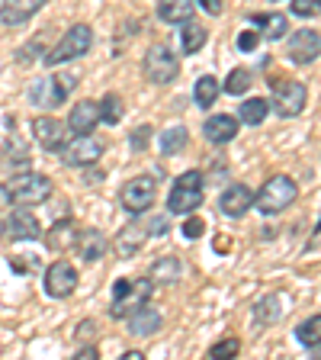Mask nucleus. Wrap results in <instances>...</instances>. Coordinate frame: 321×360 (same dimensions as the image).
<instances>
[{
    "label": "nucleus",
    "mask_w": 321,
    "mask_h": 360,
    "mask_svg": "<svg viewBox=\"0 0 321 360\" xmlns=\"http://www.w3.org/2000/svg\"><path fill=\"white\" fill-rule=\"evenodd\" d=\"M4 196L16 206H39L52 196V180L36 171H20L4 184Z\"/></svg>",
    "instance_id": "1"
},
{
    "label": "nucleus",
    "mask_w": 321,
    "mask_h": 360,
    "mask_svg": "<svg viewBox=\"0 0 321 360\" xmlns=\"http://www.w3.org/2000/svg\"><path fill=\"white\" fill-rule=\"evenodd\" d=\"M155 283L151 280H138V277H119L112 283V302H110V315L112 319H129L138 306L151 300Z\"/></svg>",
    "instance_id": "2"
},
{
    "label": "nucleus",
    "mask_w": 321,
    "mask_h": 360,
    "mask_svg": "<svg viewBox=\"0 0 321 360\" xmlns=\"http://www.w3.org/2000/svg\"><path fill=\"white\" fill-rule=\"evenodd\" d=\"M202 196H206V177H202V171H187L173 180V190L167 196V210L173 216H193L202 206Z\"/></svg>",
    "instance_id": "3"
},
{
    "label": "nucleus",
    "mask_w": 321,
    "mask_h": 360,
    "mask_svg": "<svg viewBox=\"0 0 321 360\" xmlns=\"http://www.w3.org/2000/svg\"><path fill=\"white\" fill-rule=\"evenodd\" d=\"M74 87H77V75H45L30 84V103L42 106V110H55V106L67 103Z\"/></svg>",
    "instance_id": "4"
},
{
    "label": "nucleus",
    "mask_w": 321,
    "mask_h": 360,
    "mask_svg": "<svg viewBox=\"0 0 321 360\" xmlns=\"http://www.w3.org/2000/svg\"><path fill=\"white\" fill-rule=\"evenodd\" d=\"M299 196V187H296V180L286 177V174H277V177H270L254 196V206L263 212V216H277V212L289 210L292 202Z\"/></svg>",
    "instance_id": "5"
},
{
    "label": "nucleus",
    "mask_w": 321,
    "mask_h": 360,
    "mask_svg": "<svg viewBox=\"0 0 321 360\" xmlns=\"http://www.w3.org/2000/svg\"><path fill=\"white\" fill-rule=\"evenodd\" d=\"M90 45H93V32H90V26H87V22H74V26H71V30L58 39V45H55V49H48V52L42 55V61L48 68H52V65H65V61H71V58L87 55Z\"/></svg>",
    "instance_id": "6"
},
{
    "label": "nucleus",
    "mask_w": 321,
    "mask_h": 360,
    "mask_svg": "<svg viewBox=\"0 0 321 360\" xmlns=\"http://www.w3.org/2000/svg\"><path fill=\"white\" fill-rule=\"evenodd\" d=\"M145 77H148L151 84H157V87H164V84L177 81L180 75V58L173 49H167V45H151L148 52H145Z\"/></svg>",
    "instance_id": "7"
},
{
    "label": "nucleus",
    "mask_w": 321,
    "mask_h": 360,
    "mask_svg": "<svg viewBox=\"0 0 321 360\" xmlns=\"http://www.w3.org/2000/svg\"><path fill=\"white\" fill-rule=\"evenodd\" d=\"M308 103V87L302 81H277L273 84V97L270 106L277 110L280 120H296Z\"/></svg>",
    "instance_id": "8"
},
{
    "label": "nucleus",
    "mask_w": 321,
    "mask_h": 360,
    "mask_svg": "<svg viewBox=\"0 0 321 360\" xmlns=\"http://www.w3.org/2000/svg\"><path fill=\"white\" fill-rule=\"evenodd\" d=\"M157 196V177H151V174H142V177H132L122 187L119 200H122V210L132 212V216H142V212L151 210V202H155Z\"/></svg>",
    "instance_id": "9"
},
{
    "label": "nucleus",
    "mask_w": 321,
    "mask_h": 360,
    "mask_svg": "<svg viewBox=\"0 0 321 360\" xmlns=\"http://www.w3.org/2000/svg\"><path fill=\"white\" fill-rule=\"evenodd\" d=\"M286 58L292 65H315L321 58V32L315 30H299L289 36V45H286Z\"/></svg>",
    "instance_id": "10"
},
{
    "label": "nucleus",
    "mask_w": 321,
    "mask_h": 360,
    "mask_svg": "<svg viewBox=\"0 0 321 360\" xmlns=\"http://www.w3.org/2000/svg\"><path fill=\"white\" fill-rule=\"evenodd\" d=\"M100 155H103V145L93 139V132L74 135V142H67L65 148H61V158H65L67 167H90L100 161Z\"/></svg>",
    "instance_id": "11"
},
{
    "label": "nucleus",
    "mask_w": 321,
    "mask_h": 360,
    "mask_svg": "<svg viewBox=\"0 0 321 360\" xmlns=\"http://www.w3.org/2000/svg\"><path fill=\"white\" fill-rule=\"evenodd\" d=\"M77 286V270L67 261H55L52 267L45 270V296L52 300H67Z\"/></svg>",
    "instance_id": "12"
},
{
    "label": "nucleus",
    "mask_w": 321,
    "mask_h": 360,
    "mask_svg": "<svg viewBox=\"0 0 321 360\" xmlns=\"http://www.w3.org/2000/svg\"><path fill=\"white\" fill-rule=\"evenodd\" d=\"M67 122L55 120V116H39L32 122V135H36V142L42 145L45 151H61L67 145Z\"/></svg>",
    "instance_id": "13"
},
{
    "label": "nucleus",
    "mask_w": 321,
    "mask_h": 360,
    "mask_svg": "<svg viewBox=\"0 0 321 360\" xmlns=\"http://www.w3.org/2000/svg\"><path fill=\"white\" fill-rule=\"evenodd\" d=\"M251 206H254V190L247 187V184H232V187H225L222 196H218V210H222V216H228V219L247 216Z\"/></svg>",
    "instance_id": "14"
},
{
    "label": "nucleus",
    "mask_w": 321,
    "mask_h": 360,
    "mask_svg": "<svg viewBox=\"0 0 321 360\" xmlns=\"http://www.w3.org/2000/svg\"><path fill=\"white\" fill-rule=\"evenodd\" d=\"M238 129H241V122L235 120L232 112H216V116L206 120L202 135H206V142H212V145H228V142H235Z\"/></svg>",
    "instance_id": "15"
},
{
    "label": "nucleus",
    "mask_w": 321,
    "mask_h": 360,
    "mask_svg": "<svg viewBox=\"0 0 321 360\" xmlns=\"http://www.w3.org/2000/svg\"><path fill=\"white\" fill-rule=\"evenodd\" d=\"M145 241H148V225L129 222L126 229H122V232L112 238V251H116L119 257H135L145 248Z\"/></svg>",
    "instance_id": "16"
},
{
    "label": "nucleus",
    "mask_w": 321,
    "mask_h": 360,
    "mask_svg": "<svg viewBox=\"0 0 321 360\" xmlns=\"http://www.w3.org/2000/svg\"><path fill=\"white\" fill-rule=\"evenodd\" d=\"M7 232L16 241H36V238H42V225H39V219L26 206H16L13 216L7 219Z\"/></svg>",
    "instance_id": "17"
},
{
    "label": "nucleus",
    "mask_w": 321,
    "mask_h": 360,
    "mask_svg": "<svg viewBox=\"0 0 321 360\" xmlns=\"http://www.w3.org/2000/svg\"><path fill=\"white\" fill-rule=\"evenodd\" d=\"M100 126V103L97 100H81L67 116V129L74 135H90Z\"/></svg>",
    "instance_id": "18"
},
{
    "label": "nucleus",
    "mask_w": 321,
    "mask_h": 360,
    "mask_svg": "<svg viewBox=\"0 0 321 360\" xmlns=\"http://www.w3.org/2000/svg\"><path fill=\"white\" fill-rule=\"evenodd\" d=\"M74 251L81 255V261L93 264V261H100V257L110 251V241H106V235L97 232V229H81L77 238H74Z\"/></svg>",
    "instance_id": "19"
},
{
    "label": "nucleus",
    "mask_w": 321,
    "mask_h": 360,
    "mask_svg": "<svg viewBox=\"0 0 321 360\" xmlns=\"http://www.w3.org/2000/svg\"><path fill=\"white\" fill-rule=\"evenodd\" d=\"M45 7V0H4V7H0V22L4 26H22L26 20L39 13Z\"/></svg>",
    "instance_id": "20"
},
{
    "label": "nucleus",
    "mask_w": 321,
    "mask_h": 360,
    "mask_svg": "<svg viewBox=\"0 0 321 360\" xmlns=\"http://www.w3.org/2000/svg\"><path fill=\"white\" fill-rule=\"evenodd\" d=\"M126 325H129V335H135V338H148V335H155L161 325H164V319H161V312H157L155 306H138L132 315L126 319Z\"/></svg>",
    "instance_id": "21"
},
{
    "label": "nucleus",
    "mask_w": 321,
    "mask_h": 360,
    "mask_svg": "<svg viewBox=\"0 0 321 360\" xmlns=\"http://www.w3.org/2000/svg\"><path fill=\"white\" fill-rule=\"evenodd\" d=\"M180 274H183V264H180V257L173 255H164V257H157L155 264H151L148 270V280L157 286H171L180 280Z\"/></svg>",
    "instance_id": "22"
},
{
    "label": "nucleus",
    "mask_w": 321,
    "mask_h": 360,
    "mask_svg": "<svg viewBox=\"0 0 321 360\" xmlns=\"http://www.w3.org/2000/svg\"><path fill=\"white\" fill-rule=\"evenodd\" d=\"M254 30L261 32V39H270V42H280V39L289 32V20L283 13H257L254 20Z\"/></svg>",
    "instance_id": "23"
},
{
    "label": "nucleus",
    "mask_w": 321,
    "mask_h": 360,
    "mask_svg": "<svg viewBox=\"0 0 321 360\" xmlns=\"http://www.w3.org/2000/svg\"><path fill=\"white\" fill-rule=\"evenodd\" d=\"M206 39H209L206 26H202V22H196L193 16L180 22V49H183V55H196L202 45H206Z\"/></svg>",
    "instance_id": "24"
},
{
    "label": "nucleus",
    "mask_w": 321,
    "mask_h": 360,
    "mask_svg": "<svg viewBox=\"0 0 321 360\" xmlns=\"http://www.w3.org/2000/svg\"><path fill=\"white\" fill-rule=\"evenodd\" d=\"M193 0H157V20L171 22V26H180L183 20L193 16Z\"/></svg>",
    "instance_id": "25"
},
{
    "label": "nucleus",
    "mask_w": 321,
    "mask_h": 360,
    "mask_svg": "<svg viewBox=\"0 0 321 360\" xmlns=\"http://www.w3.org/2000/svg\"><path fill=\"white\" fill-rule=\"evenodd\" d=\"M267 112H270V100L263 97H254V100H244L238 110V122L241 126H263V120H267Z\"/></svg>",
    "instance_id": "26"
},
{
    "label": "nucleus",
    "mask_w": 321,
    "mask_h": 360,
    "mask_svg": "<svg viewBox=\"0 0 321 360\" xmlns=\"http://www.w3.org/2000/svg\"><path fill=\"white\" fill-rule=\"evenodd\" d=\"M74 238H77V229L67 219L52 225V232L45 235V245L52 248V251H67V248H74Z\"/></svg>",
    "instance_id": "27"
},
{
    "label": "nucleus",
    "mask_w": 321,
    "mask_h": 360,
    "mask_svg": "<svg viewBox=\"0 0 321 360\" xmlns=\"http://www.w3.org/2000/svg\"><path fill=\"white\" fill-rule=\"evenodd\" d=\"M286 306H283V296H263L261 302L254 306V319L261 325H277L283 319Z\"/></svg>",
    "instance_id": "28"
},
{
    "label": "nucleus",
    "mask_w": 321,
    "mask_h": 360,
    "mask_svg": "<svg viewBox=\"0 0 321 360\" xmlns=\"http://www.w3.org/2000/svg\"><path fill=\"white\" fill-rule=\"evenodd\" d=\"M187 142H190V132L183 126H171V129H164L161 132V155H180V151L187 148Z\"/></svg>",
    "instance_id": "29"
},
{
    "label": "nucleus",
    "mask_w": 321,
    "mask_h": 360,
    "mask_svg": "<svg viewBox=\"0 0 321 360\" xmlns=\"http://www.w3.org/2000/svg\"><path fill=\"white\" fill-rule=\"evenodd\" d=\"M218 90H222V87H218L216 77H212V75H202L199 81H196V87H193V100L202 106V110H209V106L218 100Z\"/></svg>",
    "instance_id": "30"
},
{
    "label": "nucleus",
    "mask_w": 321,
    "mask_h": 360,
    "mask_svg": "<svg viewBox=\"0 0 321 360\" xmlns=\"http://www.w3.org/2000/svg\"><path fill=\"white\" fill-rule=\"evenodd\" d=\"M296 341H299L302 347H308V351H312L315 345H321V315H312V319L296 325Z\"/></svg>",
    "instance_id": "31"
},
{
    "label": "nucleus",
    "mask_w": 321,
    "mask_h": 360,
    "mask_svg": "<svg viewBox=\"0 0 321 360\" xmlns=\"http://www.w3.org/2000/svg\"><path fill=\"white\" fill-rule=\"evenodd\" d=\"M251 84H254V75H251L247 68H232V71H228V77H225V90H228L232 97L247 94V90H251Z\"/></svg>",
    "instance_id": "32"
},
{
    "label": "nucleus",
    "mask_w": 321,
    "mask_h": 360,
    "mask_svg": "<svg viewBox=\"0 0 321 360\" xmlns=\"http://www.w3.org/2000/svg\"><path fill=\"white\" fill-rule=\"evenodd\" d=\"M100 103V122L103 126H116V122L122 120V100L119 94H106L103 100H97Z\"/></svg>",
    "instance_id": "33"
},
{
    "label": "nucleus",
    "mask_w": 321,
    "mask_h": 360,
    "mask_svg": "<svg viewBox=\"0 0 321 360\" xmlns=\"http://www.w3.org/2000/svg\"><path fill=\"white\" fill-rule=\"evenodd\" d=\"M238 351H241L238 338H222V341H216V345L209 347V357L212 360H222V357H235Z\"/></svg>",
    "instance_id": "34"
},
{
    "label": "nucleus",
    "mask_w": 321,
    "mask_h": 360,
    "mask_svg": "<svg viewBox=\"0 0 321 360\" xmlns=\"http://www.w3.org/2000/svg\"><path fill=\"white\" fill-rule=\"evenodd\" d=\"M4 151L7 155H0V161H7V165H30V151L22 148L20 139H10V145Z\"/></svg>",
    "instance_id": "35"
},
{
    "label": "nucleus",
    "mask_w": 321,
    "mask_h": 360,
    "mask_svg": "<svg viewBox=\"0 0 321 360\" xmlns=\"http://www.w3.org/2000/svg\"><path fill=\"white\" fill-rule=\"evenodd\" d=\"M292 13L302 20H312L315 13H321V0H292Z\"/></svg>",
    "instance_id": "36"
},
{
    "label": "nucleus",
    "mask_w": 321,
    "mask_h": 360,
    "mask_svg": "<svg viewBox=\"0 0 321 360\" xmlns=\"http://www.w3.org/2000/svg\"><path fill=\"white\" fill-rule=\"evenodd\" d=\"M148 139H151V126H138L132 135H129V145H132V151H145Z\"/></svg>",
    "instance_id": "37"
},
{
    "label": "nucleus",
    "mask_w": 321,
    "mask_h": 360,
    "mask_svg": "<svg viewBox=\"0 0 321 360\" xmlns=\"http://www.w3.org/2000/svg\"><path fill=\"white\" fill-rule=\"evenodd\" d=\"M257 42H261V32H257V30H244L238 36V52H254Z\"/></svg>",
    "instance_id": "38"
},
{
    "label": "nucleus",
    "mask_w": 321,
    "mask_h": 360,
    "mask_svg": "<svg viewBox=\"0 0 321 360\" xmlns=\"http://www.w3.org/2000/svg\"><path fill=\"white\" fill-rule=\"evenodd\" d=\"M202 232H206V225H202L199 219H187V222H183V235H187L190 241H196Z\"/></svg>",
    "instance_id": "39"
},
{
    "label": "nucleus",
    "mask_w": 321,
    "mask_h": 360,
    "mask_svg": "<svg viewBox=\"0 0 321 360\" xmlns=\"http://www.w3.org/2000/svg\"><path fill=\"white\" fill-rule=\"evenodd\" d=\"M196 4H199V7L206 10V13H209V16H218V13H222V10H225V4H222V0H196Z\"/></svg>",
    "instance_id": "40"
},
{
    "label": "nucleus",
    "mask_w": 321,
    "mask_h": 360,
    "mask_svg": "<svg viewBox=\"0 0 321 360\" xmlns=\"http://www.w3.org/2000/svg\"><path fill=\"white\" fill-rule=\"evenodd\" d=\"M148 235H167V219L164 216H155L148 222Z\"/></svg>",
    "instance_id": "41"
},
{
    "label": "nucleus",
    "mask_w": 321,
    "mask_h": 360,
    "mask_svg": "<svg viewBox=\"0 0 321 360\" xmlns=\"http://www.w3.org/2000/svg\"><path fill=\"white\" fill-rule=\"evenodd\" d=\"M77 357H97V347H81V351H77Z\"/></svg>",
    "instance_id": "42"
},
{
    "label": "nucleus",
    "mask_w": 321,
    "mask_h": 360,
    "mask_svg": "<svg viewBox=\"0 0 321 360\" xmlns=\"http://www.w3.org/2000/svg\"><path fill=\"white\" fill-rule=\"evenodd\" d=\"M122 357H126V360H142L145 354H142V351H126V354H122Z\"/></svg>",
    "instance_id": "43"
},
{
    "label": "nucleus",
    "mask_w": 321,
    "mask_h": 360,
    "mask_svg": "<svg viewBox=\"0 0 321 360\" xmlns=\"http://www.w3.org/2000/svg\"><path fill=\"white\" fill-rule=\"evenodd\" d=\"M312 354H315V357L321 360V345H315V347H312Z\"/></svg>",
    "instance_id": "44"
},
{
    "label": "nucleus",
    "mask_w": 321,
    "mask_h": 360,
    "mask_svg": "<svg viewBox=\"0 0 321 360\" xmlns=\"http://www.w3.org/2000/svg\"><path fill=\"white\" fill-rule=\"evenodd\" d=\"M4 235H7V222H0V238H4Z\"/></svg>",
    "instance_id": "45"
},
{
    "label": "nucleus",
    "mask_w": 321,
    "mask_h": 360,
    "mask_svg": "<svg viewBox=\"0 0 321 360\" xmlns=\"http://www.w3.org/2000/svg\"><path fill=\"white\" fill-rule=\"evenodd\" d=\"M315 232H321V222H318V229H315Z\"/></svg>",
    "instance_id": "46"
},
{
    "label": "nucleus",
    "mask_w": 321,
    "mask_h": 360,
    "mask_svg": "<svg viewBox=\"0 0 321 360\" xmlns=\"http://www.w3.org/2000/svg\"><path fill=\"white\" fill-rule=\"evenodd\" d=\"M270 4H277V0H270Z\"/></svg>",
    "instance_id": "47"
}]
</instances>
